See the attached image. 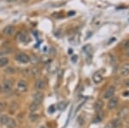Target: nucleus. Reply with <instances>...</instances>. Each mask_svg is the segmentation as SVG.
<instances>
[{"instance_id": "nucleus-36", "label": "nucleus", "mask_w": 129, "mask_h": 128, "mask_svg": "<svg viewBox=\"0 0 129 128\" xmlns=\"http://www.w3.org/2000/svg\"><path fill=\"white\" fill-rule=\"evenodd\" d=\"M40 128H45L44 127H40Z\"/></svg>"}, {"instance_id": "nucleus-11", "label": "nucleus", "mask_w": 129, "mask_h": 128, "mask_svg": "<svg viewBox=\"0 0 129 128\" xmlns=\"http://www.w3.org/2000/svg\"><path fill=\"white\" fill-rule=\"evenodd\" d=\"M30 74L34 77H39L40 74V70L39 69V67H37V66L33 67L32 69L30 70Z\"/></svg>"}, {"instance_id": "nucleus-21", "label": "nucleus", "mask_w": 129, "mask_h": 128, "mask_svg": "<svg viewBox=\"0 0 129 128\" xmlns=\"http://www.w3.org/2000/svg\"><path fill=\"white\" fill-rule=\"evenodd\" d=\"M17 104L16 103V102H13L12 104L10 105V110H11V112H15L16 110L17 109Z\"/></svg>"}, {"instance_id": "nucleus-6", "label": "nucleus", "mask_w": 129, "mask_h": 128, "mask_svg": "<svg viewBox=\"0 0 129 128\" xmlns=\"http://www.w3.org/2000/svg\"><path fill=\"white\" fill-rule=\"evenodd\" d=\"M114 91H115V88L114 86H110L108 89L106 90L104 94V98L105 99H109L113 96V95L114 94Z\"/></svg>"}, {"instance_id": "nucleus-26", "label": "nucleus", "mask_w": 129, "mask_h": 128, "mask_svg": "<svg viewBox=\"0 0 129 128\" xmlns=\"http://www.w3.org/2000/svg\"><path fill=\"white\" fill-rule=\"evenodd\" d=\"M50 54H52V55H55L56 54V50L54 47H52L50 49Z\"/></svg>"}, {"instance_id": "nucleus-30", "label": "nucleus", "mask_w": 129, "mask_h": 128, "mask_svg": "<svg viewBox=\"0 0 129 128\" xmlns=\"http://www.w3.org/2000/svg\"><path fill=\"white\" fill-rule=\"evenodd\" d=\"M125 85H126V87H129V79L126 80V82H125Z\"/></svg>"}, {"instance_id": "nucleus-25", "label": "nucleus", "mask_w": 129, "mask_h": 128, "mask_svg": "<svg viewBox=\"0 0 129 128\" xmlns=\"http://www.w3.org/2000/svg\"><path fill=\"white\" fill-rule=\"evenodd\" d=\"M29 118H30L31 121H36V120L38 119V115H36V114H31V116H30Z\"/></svg>"}, {"instance_id": "nucleus-31", "label": "nucleus", "mask_w": 129, "mask_h": 128, "mask_svg": "<svg viewBox=\"0 0 129 128\" xmlns=\"http://www.w3.org/2000/svg\"><path fill=\"white\" fill-rule=\"evenodd\" d=\"M77 56H74V57H72V61L73 62H76V59H77Z\"/></svg>"}, {"instance_id": "nucleus-1", "label": "nucleus", "mask_w": 129, "mask_h": 128, "mask_svg": "<svg viewBox=\"0 0 129 128\" xmlns=\"http://www.w3.org/2000/svg\"><path fill=\"white\" fill-rule=\"evenodd\" d=\"M16 59L18 62H20L22 64H27L30 61V59H29V56L27 55L26 53H19L16 55Z\"/></svg>"}, {"instance_id": "nucleus-23", "label": "nucleus", "mask_w": 129, "mask_h": 128, "mask_svg": "<svg viewBox=\"0 0 129 128\" xmlns=\"http://www.w3.org/2000/svg\"><path fill=\"white\" fill-rule=\"evenodd\" d=\"M84 51H85L86 53H90V52L91 51V48L90 46V45H86L84 47Z\"/></svg>"}, {"instance_id": "nucleus-33", "label": "nucleus", "mask_w": 129, "mask_h": 128, "mask_svg": "<svg viewBox=\"0 0 129 128\" xmlns=\"http://www.w3.org/2000/svg\"><path fill=\"white\" fill-rule=\"evenodd\" d=\"M2 89H3V88H2L1 84H0V93H1V91H2Z\"/></svg>"}, {"instance_id": "nucleus-3", "label": "nucleus", "mask_w": 129, "mask_h": 128, "mask_svg": "<svg viewBox=\"0 0 129 128\" xmlns=\"http://www.w3.org/2000/svg\"><path fill=\"white\" fill-rule=\"evenodd\" d=\"M43 101V94L40 92H36L34 95V102H36V104L40 105Z\"/></svg>"}, {"instance_id": "nucleus-8", "label": "nucleus", "mask_w": 129, "mask_h": 128, "mask_svg": "<svg viewBox=\"0 0 129 128\" xmlns=\"http://www.w3.org/2000/svg\"><path fill=\"white\" fill-rule=\"evenodd\" d=\"M118 104V98L117 97H111L110 100L108 102V107L109 109H113Z\"/></svg>"}, {"instance_id": "nucleus-20", "label": "nucleus", "mask_w": 129, "mask_h": 128, "mask_svg": "<svg viewBox=\"0 0 129 128\" xmlns=\"http://www.w3.org/2000/svg\"><path fill=\"white\" fill-rule=\"evenodd\" d=\"M120 124V120H114V121H112V127H119V125Z\"/></svg>"}, {"instance_id": "nucleus-15", "label": "nucleus", "mask_w": 129, "mask_h": 128, "mask_svg": "<svg viewBox=\"0 0 129 128\" xmlns=\"http://www.w3.org/2000/svg\"><path fill=\"white\" fill-rule=\"evenodd\" d=\"M10 118L8 117L7 115H2L1 117H0V124L1 125H6V123L8 122V121H9Z\"/></svg>"}, {"instance_id": "nucleus-12", "label": "nucleus", "mask_w": 129, "mask_h": 128, "mask_svg": "<svg viewBox=\"0 0 129 128\" xmlns=\"http://www.w3.org/2000/svg\"><path fill=\"white\" fill-rule=\"evenodd\" d=\"M102 107H103V102L102 100H97L96 102H95V105H94V108H95V109L96 110L97 112L101 111Z\"/></svg>"}, {"instance_id": "nucleus-4", "label": "nucleus", "mask_w": 129, "mask_h": 128, "mask_svg": "<svg viewBox=\"0 0 129 128\" xmlns=\"http://www.w3.org/2000/svg\"><path fill=\"white\" fill-rule=\"evenodd\" d=\"M12 88V82H11L10 79H4L3 83V89L5 91H9L11 90Z\"/></svg>"}, {"instance_id": "nucleus-13", "label": "nucleus", "mask_w": 129, "mask_h": 128, "mask_svg": "<svg viewBox=\"0 0 129 128\" xmlns=\"http://www.w3.org/2000/svg\"><path fill=\"white\" fill-rule=\"evenodd\" d=\"M7 128H15L16 127V123L14 119H9V121L6 123Z\"/></svg>"}, {"instance_id": "nucleus-32", "label": "nucleus", "mask_w": 129, "mask_h": 128, "mask_svg": "<svg viewBox=\"0 0 129 128\" xmlns=\"http://www.w3.org/2000/svg\"><path fill=\"white\" fill-rule=\"evenodd\" d=\"M22 2V3H27V2H28L29 0H21Z\"/></svg>"}, {"instance_id": "nucleus-7", "label": "nucleus", "mask_w": 129, "mask_h": 128, "mask_svg": "<svg viewBox=\"0 0 129 128\" xmlns=\"http://www.w3.org/2000/svg\"><path fill=\"white\" fill-rule=\"evenodd\" d=\"M120 74L122 76H128L129 74V63L123 64L120 67Z\"/></svg>"}, {"instance_id": "nucleus-10", "label": "nucleus", "mask_w": 129, "mask_h": 128, "mask_svg": "<svg viewBox=\"0 0 129 128\" xmlns=\"http://www.w3.org/2000/svg\"><path fill=\"white\" fill-rule=\"evenodd\" d=\"M44 87H45L44 80H42V79H38V80L36 81V88L38 90H42L44 89Z\"/></svg>"}, {"instance_id": "nucleus-16", "label": "nucleus", "mask_w": 129, "mask_h": 128, "mask_svg": "<svg viewBox=\"0 0 129 128\" xmlns=\"http://www.w3.org/2000/svg\"><path fill=\"white\" fill-rule=\"evenodd\" d=\"M38 107H39L38 104H36V102H33V103H31L30 105H29V110H30L31 112H34L38 109Z\"/></svg>"}, {"instance_id": "nucleus-35", "label": "nucleus", "mask_w": 129, "mask_h": 128, "mask_svg": "<svg viewBox=\"0 0 129 128\" xmlns=\"http://www.w3.org/2000/svg\"><path fill=\"white\" fill-rule=\"evenodd\" d=\"M128 56L129 57V50H128Z\"/></svg>"}, {"instance_id": "nucleus-29", "label": "nucleus", "mask_w": 129, "mask_h": 128, "mask_svg": "<svg viewBox=\"0 0 129 128\" xmlns=\"http://www.w3.org/2000/svg\"><path fill=\"white\" fill-rule=\"evenodd\" d=\"M128 46H129V40H126V42H125V44H124V47L128 48Z\"/></svg>"}, {"instance_id": "nucleus-24", "label": "nucleus", "mask_w": 129, "mask_h": 128, "mask_svg": "<svg viewBox=\"0 0 129 128\" xmlns=\"http://www.w3.org/2000/svg\"><path fill=\"white\" fill-rule=\"evenodd\" d=\"M102 120V116L100 115V114H97L96 117L94 119V123H96V122H100Z\"/></svg>"}, {"instance_id": "nucleus-2", "label": "nucleus", "mask_w": 129, "mask_h": 128, "mask_svg": "<svg viewBox=\"0 0 129 128\" xmlns=\"http://www.w3.org/2000/svg\"><path fill=\"white\" fill-rule=\"evenodd\" d=\"M27 89H28V84H27V83L23 80L19 81L18 83H17V90L21 91V92H24V91L27 90Z\"/></svg>"}, {"instance_id": "nucleus-27", "label": "nucleus", "mask_w": 129, "mask_h": 128, "mask_svg": "<svg viewBox=\"0 0 129 128\" xmlns=\"http://www.w3.org/2000/svg\"><path fill=\"white\" fill-rule=\"evenodd\" d=\"M6 108V104L4 103V102H1V103H0V110L1 109H4V108Z\"/></svg>"}, {"instance_id": "nucleus-28", "label": "nucleus", "mask_w": 129, "mask_h": 128, "mask_svg": "<svg viewBox=\"0 0 129 128\" xmlns=\"http://www.w3.org/2000/svg\"><path fill=\"white\" fill-rule=\"evenodd\" d=\"M48 112H49L50 114L54 113V106L49 107V108H48Z\"/></svg>"}, {"instance_id": "nucleus-5", "label": "nucleus", "mask_w": 129, "mask_h": 128, "mask_svg": "<svg viewBox=\"0 0 129 128\" xmlns=\"http://www.w3.org/2000/svg\"><path fill=\"white\" fill-rule=\"evenodd\" d=\"M3 32H4V34H6V35H8V36L12 35L15 32V28L12 26V25H9V26L5 27V28H4Z\"/></svg>"}, {"instance_id": "nucleus-19", "label": "nucleus", "mask_w": 129, "mask_h": 128, "mask_svg": "<svg viewBox=\"0 0 129 128\" xmlns=\"http://www.w3.org/2000/svg\"><path fill=\"white\" fill-rule=\"evenodd\" d=\"M20 40L22 42H26L28 40V37L25 34H21L20 35Z\"/></svg>"}, {"instance_id": "nucleus-14", "label": "nucleus", "mask_w": 129, "mask_h": 128, "mask_svg": "<svg viewBox=\"0 0 129 128\" xmlns=\"http://www.w3.org/2000/svg\"><path fill=\"white\" fill-rule=\"evenodd\" d=\"M9 64V59L6 57H2L0 58V67H4L6 66Z\"/></svg>"}, {"instance_id": "nucleus-22", "label": "nucleus", "mask_w": 129, "mask_h": 128, "mask_svg": "<svg viewBox=\"0 0 129 128\" xmlns=\"http://www.w3.org/2000/svg\"><path fill=\"white\" fill-rule=\"evenodd\" d=\"M14 69H13L12 67H8L6 70H5V72L7 73V74H13L14 73Z\"/></svg>"}, {"instance_id": "nucleus-17", "label": "nucleus", "mask_w": 129, "mask_h": 128, "mask_svg": "<svg viewBox=\"0 0 129 128\" xmlns=\"http://www.w3.org/2000/svg\"><path fill=\"white\" fill-rule=\"evenodd\" d=\"M29 59H30V61L32 62L33 64H36L39 62L38 58H37L36 55H31V57H29Z\"/></svg>"}, {"instance_id": "nucleus-9", "label": "nucleus", "mask_w": 129, "mask_h": 128, "mask_svg": "<svg viewBox=\"0 0 129 128\" xmlns=\"http://www.w3.org/2000/svg\"><path fill=\"white\" fill-rule=\"evenodd\" d=\"M92 78H93V81L96 83H99L102 82V76L100 72H96V73H94Z\"/></svg>"}, {"instance_id": "nucleus-18", "label": "nucleus", "mask_w": 129, "mask_h": 128, "mask_svg": "<svg viewBox=\"0 0 129 128\" xmlns=\"http://www.w3.org/2000/svg\"><path fill=\"white\" fill-rule=\"evenodd\" d=\"M66 103L64 102H60V103L58 104V108L60 110H64V108H66Z\"/></svg>"}, {"instance_id": "nucleus-34", "label": "nucleus", "mask_w": 129, "mask_h": 128, "mask_svg": "<svg viewBox=\"0 0 129 128\" xmlns=\"http://www.w3.org/2000/svg\"><path fill=\"white\" fill-rule=\"evenodd\" d=\"M6 1H8V2H11L12 0H6Z\"/></svg>"}]
</instances>
